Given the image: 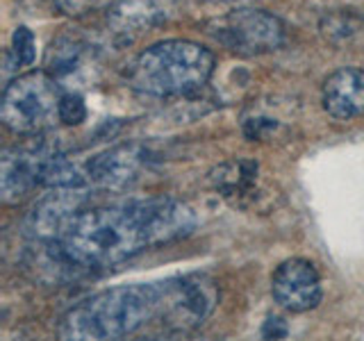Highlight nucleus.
Returning <instances> with one entry per match:
<instances>
[{
	"label": "nucleus",
	"mask_w": 364,
	"mask_h": 341,
	"mask_svg": "<svg viewBox=\"0 0 364 341\" xmlns=\"http://www.w3.org/2000/svg\"><path fill=\"white\" fill-rule=\"evenodd\" d=\"M80 57H82V45L73 39L62 37L50 43L48 53H46V66H48V73L53 77L68 75L77 68Z\"/></svg>",
	"instance_id": "obj_15"
},
{
	"label": "nucleus",
	"mask_w": 364,
	"mask_h": 341,
	"mask_svg": "<svg viewBox=\"0 0 364 341\" xmlns=\"http://www.w3.org/2000/svg\"><path fill=\"white\" fill-rule=\"evenodd\" d=\"M287 332H289L287 323L278 316H269L264 321V325H262V337L264 339H284Z\"/></svg>",
	"instance_id": "obj_19"
},
{
	"label": "nucleus",
	"mask_w": 364,
	"mask_h": 341,
	"mask_svg": "<svg viewBox=\"0 0 364 341\" xmlns=\"http://www.w3.org/2000/svg\"><path fill=\"white\" fill-rule=\"evenodd\" d=\"M53 3H55L57 11L77 18V16H87L91 11L109 5V0H53Z\"/></svg>",
	"instance_id": "obj_18"
},
{
	"label": "nucleus",
	"mask_w": 364,
	"mask_h": 341,
	"mask_svg": "<svg viewBox=\"0 0 364 341\" xmlns=\"http://www.w3.org/2000/svg\"><path fill=\"white\" fill-rule=\"evenodd\" d=\"M219 303V287L205 273L166 278V296L157 318L159 335H185L200 328Z\"/></svg>",
	"instance_id": "obj_5"
},
{
	"label": "nucleus",
	"mask_w": 364,
	"mask_h": 341,
	"mask_svg": "<svg viewBox=\"0 0 364 341\" xmlns=\"http://www.w3.org/2000/svg\"><path fill=\"white\" fill-rule=\"evenodd\" d=\"M173 11L176 0H117L107 11V21L117 34L136 37L166 23Z\"/></svg>",
	"instance_id": "obj_12"
},
{
	"label": "nucleus",
	"mask_w": 364,
	"mask_h": 341,
	"mask_svg": "<svg viewBox=\"0 0 364 341\" xmlns=\"http://www.w3.org/2000/svg\"><path fill=\"white\" fill-rule=\"evenodd\" d=\"M259 166L250 159H232L223 162L210 173L212 187L232 207H248L253 205L259 191Z\"/></svg>",
	"instance_id": "obj_13"
},
{
	"label": "nucleus",
	"mask_w": 364,
	"mask_h": 341,
	"mask_svg": "<svg viewBox=\"0 0 364 341\" xmlns=\"http://www.w3.org/2000/svg\"><path fill=\"white\" fill-rule=\"evenodd\" d=\"M271 296L287 312H310L323 298L321 276L310 259H284L271 276Z\"/></svg>",
	"instance_id": "obj_9"
},
{
	"label": "nucleus",
	"mask_w": 364,
	"mask_h": 341,
	"mask_svg": "<svg viewBox=\"0 0 364 341\" xmlns=\"http://www.w3.org/2000/svg\"><path fill=\"white\" fill-rule=\"evenodd\" d=\"M321 105L339 121L364 117V68H339L328 75L321 87Z\"/></svg>",
	"instance_id": "obj_11"
},
{
	"label": "nucleus",
	"mask_w": 364,
	"mask_h": 341,
	"mask_svg": "<svg viewBox=\"0 0 364 341\" xmlns=\"http://www.w3.org/2000/svg\"><path fill=\"white\" fill-rule=\"evenodd\" d=\"M323 39L339 48H353V45L364 43V14L360 9L344 7L333 9L318 21Z\"/></svg>",
	"instance_id": "obj_14"
},
{
	"label": "nucleus",
	"mask_w": 364,
	"mask_h": 341,
	"mask_svg": "<svg viewBox=\"0 0 364 341\" xmlns=\"http://www.w3.org/2000/svg\"><path fill=\"white\" fill-rule=\"evenodd\" d=\"M214 73V55L187 39H168L141 50L125 68L132 91L151 98L189 96L200 91Z\"/></svg>",
	"instance_id": "obj_3"
},
{
	"label": "nucleus",
	"mask_w": 364,
	"mask_h": 341,
	"mask_svg": "<svg viewBox=\"0 0 364 341\" xmlns=\"http://www.w3.org/2000/svg\"><path fill=\"white\" fill-rule=\"evenodd\" d=\"M85 189L87 187H57L53 193H48L28 216V234L41 239L43 244L55 239L80 212V205L85 200Z\"/></svg>",
	"instance_id": "obj_10"
},
{
	"label": "nucleus",
	"mask_w": 364,
	"mask_h": 341,
	"mask_svg": "<svg viewBox=\"0 0 364 341\" xmlns=\"http://www.w3.org/2000/svg\"><path fill=\"white\" fill-rule=\"evenodd\" d=\"M166 280L123 284L89 296L68 310L60 325V339H121L155 323L164 307Z\"/></svg>",
	"instance_id": "obj_2"
},
{
	"label": "nucleus",
	"mask_w": 364,
	"mask_h": 341,
	"mask_svg": "<svg viewBox=\"0 0 364 341\" xmlns=\"http://www.w3.org/2000/svg\"><path fill=\"white\" fill-rule=\"evenodd\" d=\"M223 3H235V0H223Z\"/></svg>",
	"instance_id": "obj_20"
},
{
	"label": "nucleus",
	"mask_w": 364,
	"mask_h": 341,
	"mask_svg": "<svg viewBox=\"0 0 364 341\" xmlns=\"http://www.w3.org/2000/svg\"><path fill=\"white\" fill-rule=\"evenodd\" d=\"M60 146L53 139H32L28 144H16L7 148L0 157V196L5 205L21 202L43 185L46 168Z\"/></svg>",
	"instance_id": "obj_7"
},
{
	"label": "nucleus",
	"mask_w": 364,
	"mask_h": 341,
	"mask_svg": "<svg viewBox=\"0 0 364 341\" xmlns=\"http://www.w3.org/2000/svg\"><path fill=\"white\" fill-rule=\"evenodd\" d=\"M198 219L187 202L153 196L77 212L46 244V255L68 273H94L121 264L148 248L193 232Z\"/></svg>",
	"instance_id": "obj_1"
},
{
	"label": "nucleus",
	"mask_w": 364,
	"mask_h": 341,
	"mask_svg": "<svg viewBox=\"0 0 364 341\" xmlns=\"http://www.w3.org/2000/svg\"><path fill=\"white\" fill-rule=\"evenodd\" d=\"M153 155L141 144L114 146L94 155L87 162V182L89 187L121 191L132 187L141 178L144 170L151 166Z\"/></svg>",
	"instance_id": "obj_8"
},
{
	"label": "nucleus",
	"mask_w": 364,
	"mask_h": 341,
	"mask_svg": "<svg viewBox=\"0 0 364 341\" xmlns=\"http://www.w3.org/2000/svg\"><path fill=\"white\" fill-rule=\"evenodd\" d=\"M34 55H37V43H34V34L30 28L21 26L11 34V48L9 57L14 60L16 66H30L34 62Z\"/></svg>",
	"instance_id": "obj_16"
},
{
	"label": "nucleus",
	"mask_w": 364,
	"mask_h": 341,
	"mask_svg": "<svg viewBox=\"0 0 364 341\" xmlns=\"http://www.w3.org/2000/svg\"><path fill=\"white\" fill-rule=\"evenodd\" d=\"M87 119V105L80 94H62L60 100V121L64 125H80Z\"/></svg>",
	"instance_id": "obj_17"
},
{
	"label": "nucleus",
	"mask_w": 364,
	"mask_h": 341,
	"mask_svg": "<svg viewBox=\"0 0 364 341\" xmlns=\"http://www.w3.org/2000/svg\"><path fill=\"white\" fill-rule=\"evenodd\" d=\"M60 85L50 73H23L3 91L0 121L14 134H41L60 121Z\"/></svg>",
	"instance_id": "obj_4"
},
{
	"label": "nucleus",
	"mask_w": 364,
	"mask_h": 341,
	"mask_svg": "<svg viewBox=\"0 0 364 341\" xmlns=\"http://www.w3.org/2000/svg\"><path fill=\"white\" fill-rule=\"evenodd\" d=\"M208 34L239 57H257L284 43V23L264 9H235L208 23Z\"/></svg>",
	"instance_id": "obj_6"
}]
</instances>
